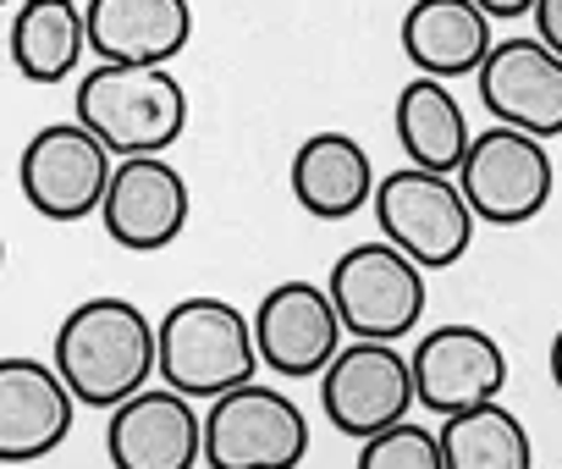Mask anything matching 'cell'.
Returning <instances> with one entry per match:
<instances>
[{
	"mask_svg": "<svg viewBox=\"0 0 562 469\" xmlns=\"http://www.w3.org/2000/svg\"><path fill=\"white\" fill-rule=\"evenodd\" d=\"M50 365H56V376L67 381V392L78 403L116 409V403H127L133 392H144L155 381V326L122 293L83 299L56 326Z\"/></svg>",
	"mask_w": 562,
	"mask_h": 469,
	"instance_id": "cell-1",
	"label": "cell"
},
{
	"mask_svg": "<svg viewBox=\"0 0 562 469\" xmlns=\"http://www.w3.org/2000/svg\"><path fill=\"white\" fill-rule=\"evenodd\" d=\"M259 370V348H254V321L210 293L177 299L160 321H155V381L182 392V398H221L248 387Z\"/></svg>",
	"mask_w": 562,
	"mask_h": 469,
	"instance_id": "cell-2",
	"label": "cell"
},
{
	"mask_svg": "<svg viewBox=\"0 0 562 469\" xmlns=\"http://www.w3.org/2000/svg\"><path fill=\"white\" fill-rule=\"evenodd\" d=\"M72 122H83L116 160L166 155L188 127V89L166 67H111L83 72L72 94Z\"/></svg>",
	"mask_w": 562,
	"mask_h": 469,
	"instance_id": "cell-3",
	"label": "cell"
},
{
	"mask_svg": "<svg viewBox=\"0 0 562 469\" xmlns=\"http://www.w3.org/2000/svg\"><path fill=\"white\" fill-rule=\"evenodd\" d=\"M370 210L381 221V238L397 255H408L419 271H447L474 244V210H469L458 177H436L419 166L386 171L375 182Z\"/></svg>",
	"mask_w": 562,
	"mask_h": 469,
	"instance_id": "cell-4",
	"label": "cell"
},
{
	"mask_svg": "<svg viewBox=\"0 0 562 469\" xmlns=\"http://www.w3.org/2000/svg\"><path fill=\"white\" fill-rule=\"evenodd\" d=\"M304 453L310 420L281 387L248 381L204 414V469H299Z\"/></svg>",
	"mask_w": 562,
	"mask_h": 469,
	"instance_id": "cell-5",
	"label": "cell"
},
{
	"mask_svg": "<svg viewBox=\"0 0 562 469\" xmlns=\"http://www.w3.org/2000/svg\"><path fill=\"white\" fill-rule=\"evenodd\" d=\"M326 293L337 304L342 332L359 337V343H397V337H408L425 321V299H430L425 293V271L408 255H397L386 238L348 249L331 266Z\"/></svg>",
	"mask_w": 562,
	"mask_h": 469,
	"instance_id": "cell-6",
	"label": "cell"
},
{
	"mask_svg": "<svg viewBox=\"0 0 562 469\" xmlns=\"http://www.w3.org/2000/svg\"><path fill=\"white\" fill-rule=\"evenodd\" d=\"M458 188L474 210V221L491 226H524L551 204L557 171L540 138L518 133V127H485L474 133L463 166H458Z\"/></svg>",
	"mask_w": 562,
	"mask_h": 469,
	"instance_id": "cell-7",
	"label": "cell"
},
{
	"mask_svg": "<svg viewBox=\"0 0 562 469\" xmlns=\"http://www.w3.org/2000/svg\"><path fill=\"white\" fill-rule=\"evenodd\" d=\"M116 155L83 122L40 127L18 155V188L45 221H83L105 204Z\"/></svg>",
	"mask_w": 562,
	"mask_h": 469,
	"instance_id": "cell-8",
	"label": "cell"
},
{
	"mask_svg": "<svg viewBox=\"0 0 562 469\" xmlns=\"http://www.w3.org/2000/svg\"><path fill=\"white\" fill-rule=\"evenodd\" d=\"M321 409L353 442H370L403 425L414 414L408 354L397 343H359V337L342 343V354L321 370Z\"/></svg>",
	"mask_w": 562,
	"mask_h": 469,
	"instance_id": "cell-9",
	"label": "cell"
},
{
	"mask_svg": "<svg viewBox=\"0 0 562 469\" xmlns=\"http://www.w3.org/2000/svg\"><path fill=\"white\" fill-rule=\"evenodd\" d=\"M348 332L337 321V304L321 282H276L254 310V348L259 365H270L281 381H310L342 354Z\"/></svg>",
	"mask_w": 562,
	"mask_h": 469,
	"instance_id": "cell-10",
	"label": "cell"
},
{
	"mask_svg": "<svg viewBox=\"0 0 562 469\" xmlns=\"http://www.w3.org/2000/svg\"><path fill=\"white\" fill-rule=\"evenodd\" d=\"M414 403L436 420L496 403L507 387V354L485 326H436L414 343Z\"/></svg>",
	"mask_w": 562,
	"mask_h": 469,
	"instance_id": "cell-11",
	"label": "cell"
},
{
	"mask_svg": "<svg viewBox=\"0 0 562 469\" xmlns=\"http://www.w3.org/2000/svg\"><path fill=\"white\" fill-rule=\"evenodd\" d=\"M193 210L188 177L166 160V155H138V160H116L111 188H105V238L127 255H160L182 238Z\"/></svg>",
	"mask_w": 562,
	"mask_h": 469,
	"instance_id": "cell-12",
	"label": "cell"
},
{
	"mask_svg": "<svg viewBox=\"0 0 562 469\" xmlns=\"http://www.w3.org/2000/svg\"><path fill=\"white\" fill-rule=\"evenodd\" d=\"M474 78L496 127H518L540 144L562 133V56L546 51L535 34L496 40Z\"/></svg>",
	"mask_w": 562,
	"mask_h": 469,
	"instance_id": "cell-13",
	"label": "cell"
},
{
	"mask_svg": "<svg viewBox=\"0 0 562 469\" xmlns=\"http://www.w3.org/2000/svg\"><path fill=\"white\" fill-rule=\"evenodd\" d=\"M111 469H199L204 464V414L171 387H144L105 420Z\"/></svg>",
	"mask_w": 562,
	"mask_h": 469,
	"instance_id": "cell-14",
	"label": "cell"
},
{
	"mask_svg": "<svg viewBox=\"0 0 562 469\" xmlns=\"http://www.w3.org/2000/svg\"><path fill=\"white\" fill-rule=\"evenodd\" d=\"M78 398L56 376L50 359L7 354L0 359V464L50 458L72 436Z\"/></svg>",
	"mask_w": 562,
	"mask_h": 469,
	"instance_id": "cell-15",
	"label": "cell"
},
{
	"mask_svg": "<svg viewBox=\"0 0 562 469\" xmlns=\"http://www.w3.org/2000/svg\"><path fill=\"white\" fill-rule=\"evenodd\" d=\"M89 51L111 67H171L193 40L188 0H83Z\"/></svg>",
	"mask_w": 562,
	"mask_h": 469,
	"instance_id": "cell-16",
	"label": "cell"
},
{
	"mask_svg": "<svg viewBox=\"0 0 562 469\" xmlns=\"http://www.w3.org/2000/svg\"><path fill=\"white\" fill-rule=\"evenodd\" d=\"M403 56L414 62L419 78H469L485 67L491 45H496V23L474 7V0H414L403 12Z\"/></svg>",
	"mask_w": 562,
	"mask_h": 469,
	"instance_id": "cell-17",
	"label": "cell"
},
{
	"mask_svg": "<svg viewBox=\"0 0 562 469\" xmlns=\"http://www.w3.org/2000/svg\"><path fill=\"white\" fill-rule=\"evenodd\" d=\"M375 166L370 149L353 133H310L293 149V199L315 221H348L375 199Z\"/></svg>",
	"mask_w": 562,
	"mask_h": 469,
	"instance_id": "cell-18",
	"label": "cell"
},
{
	"mask_svg": "<svg viewBox=\"0 0 562 469\" xmlns=\"http://www.w3.org/2000/svg\"><path fill=\"white\" fill-rule=\"evenodd\" d=\"M392 127H397V144L408 155V166L419 171H436V177H458L474 133H469V116L452 94V83L441 78H408L397 89V105H392Z\"/></svg>",
	"mask_w": 562,
	"mask_h": 469,
	"instance_id": "cell-19",
	"label": "cell"
},
{
	"mask_svg": "<svg viewBox=\"0 0 562 469\" xmlns=\"http://www.w3.org/2000/svg\"><path fill=\"white\" fill-rule=\"evenodd\" d=\"M83 51H89V29H83L78 0H23L7 29V56H12L18 78H29V83L72 78Z\"/></svg>",
	"mask_w": 562,
	"mask_h": 469,
	"instance_id": "cell-20",
	"label": "cell"
},
{
	"mask_svg": "<svg viewBox=\"0 0 562 469\" xmlns=\"http://www.w3.org/2000/svg\"><path fill=\"white\" fill-rule=\"evenodd\" d=\"M436 436H441L447 469H535V442H529L524 420L502 403L447 414L436 425Z\"/></svg>",
	"mask_w": 562,
	"mask_h": 469,
	"instance_id": "cell-21",
	"label": "cell"
},
{
	"mask_svg": "<svg viewBox=\"0 0 562 469\" xmlns=\"http://www.w3.org/2000/svg\"><path fill=\"white\" fill-rule=\"evenodd\" d=\"M353 469H447L441 464V436L430 425H392L370 442H359V464Z\"/></svg>",
	"mask_w": 562,
	"mask_h": 469,
	"instance_id": "cell-22",
	"label": "cell"
},
{
	"mask_svg": "<svg viewBox=\"0 0 562 469\" xmlns=\"http://www.w3.org/2000/svg\"><path fill=\"white\" fill-rule=\"evenodd\" d=\"M529 18H535V40L562 56V0H535Z\"/></svg>",
	"mask_w": 562,
	"mask_h": 469,
	"instance_id": "cell-23",
	"label": "cell"
},
{
	"mask_svg": "<svg viewBox=\"0 0 562 469\" xmlns=\"http://www.w3.org/2000/svg\"><path fill=\"white\" fill-rule=\"evenodd\" d=\"M474 7H480L491 23H518V18L535 12V0H474Z\"/></svg>",
	"mask_w": 562,
	"mask_h": 469,
	"instance_id": "cell-24",
	"label": "cell"
},
{
	"mask_svg": "<svg viewBox=\"0 0 562 469\" xmlns=\"http://www.w3.org/2000/svg\"><path fill=\"white\" fill-rule=\"evenodd\" d=\"M551 381H557V392H562V326H557V337H551Z\"/></svg>",
	"mask_w": 562,
	"mask_h": 469,
	"instance_id": "cell-25",
	"label": "cell"
},
{
	"mask_svg": "<svg viewBox=\"0 0 562 469\" xmlns=\"http://www.w3.org/2000/svg\"><path fill=\"white\" fill-rule=\"evenodd\" d=\"M0 271H7V238H0Z\"/></svg>",
	"mask_w": 562,
	"mask_h": 469,
	"instance_id": "cell-26",
	"label": "cell"
},
{
	"mask_svg": "<svg viewBox=\"0 0 562 469\" xmlns=\"http://www.w3.org/2000/svg\"><path fill=\"white\" fill-rule=\"evenodd\" d=\"M0 7H12V0H0Z\"/></svg>",
	"mask_w": 562,
	"mask_h": 469,
	"instance_id": "cell-27",
	"label": "cell"
}]
</instances>
